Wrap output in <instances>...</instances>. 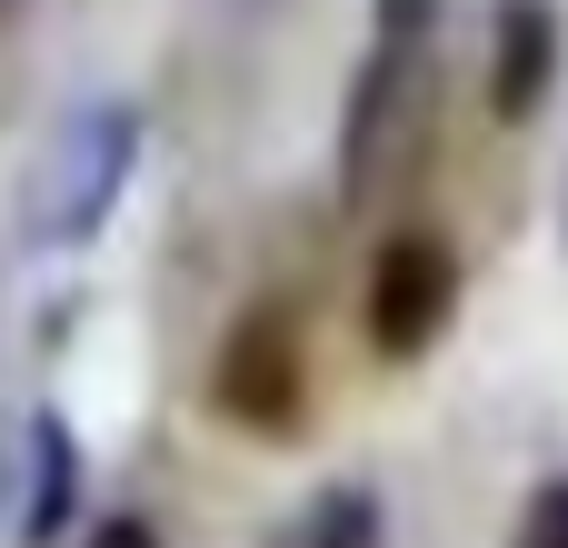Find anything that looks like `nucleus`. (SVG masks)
Instances as JSON below:
<instances>
[{"label": "nucleus", "mask_w": 568, "mask_h": 548, "mask_svg": "<svg viewBox=\"0 0 568 548\" xmlns=\"http://www.w3.org/2000/svg\"><path fill=\"white\" fill-rule=\"evenodd\" d=\"M140 170V110L130 100H80L50 120V140L20 170V240L30 250H80L110 230L120 190Z\"/></svg>", "instance_id": "f257e3e1"}, {"label": "nucleus", "mask_w": 568, "mask_h": 548, "mask_svg": "<svg viewBox=\"0 0 568 548\" xmlns=\"http://www.w3.org/2000/svg\"><path fill=\"white\" fill-rule=\"evenodd\" d=\"M429 20L439 0H379V30H369V60L349 80V110H339V200H369L409 140H419V110H429Z\"/></svg>", "instance_id": "f03ea898"}, {"label": "nucleus", "mask_w": 568, "mask_h": 548, "mask_svg": "<svg viewBox=\"0 0 568 548\" xmlns=\"http://www.w3.org/2000/svg\"><path fill=\"white\" fill-rule=\"evenodd\" d=\"M449 309H459V260H449V240L399 230V240L369 260V300H359L369 349H379V359H419V349L449 329Z\"/></svg>", "instance_id": "7ed1b4c3"}, {"label": "nucleus", "mask_w": 568, "mask_h": 548, "mask_svg": "<svg viewBox=\"0 0 568 548\" xmlns=\"http://www.w3.org/2000/svg\"><path fill=\"white\" fill-rule=\"evenodd\" d=\"M210 409L230 429H260V439H290L300 409H310V359L290 339V319H240L220 339V369H210Z\"/></svg>", "instance_id": "20e7f679"}, {"label": "nucleus", "mask_w": 568, "mask_h": 548, "mask_svg": "<svg viewBox=\"0 0 568 548\" xmlns=\"http://www.w3.org/2000/svg\"><path fill=\"white\" fill-rule=\"evenodd\" d=\"M559 10L549 0H499V30H489V110L519 130L539 120V100L559 90Z\"/></svg>", "instance_id": "39448f33"}, {"label": "nucleus", "mask_w": 568, "mask_h": 548, "mask_svg": "<svg viewBox=\"0 0 568 548\" xmlns=\"http://www.w3.org/2000/svg\"><path fill=\"white\" fill-rule=\"evenodd\" d=\"M70 519H80V439H70L60 409H40L30 419V509H20V539L50 548Z\"/></svg>", "instance_id": "423d86ee"}, {"label": "nucleus", "mask_w": 568, "mask_h": 548, "mask_svg": "<svg viewBox=\"0 0 568 548\" xmlns=\"http://www.w3.org/2000/svg\"><path fill=\"white\" fill-rule=\"evenodd\" d=\"M389 539V519H379V499L359 489V479H339V489H320V499H300L290 519H280V539L270 548H379Z\"/></svg>", "instance_id": "0eeeda50"}, {"label": "nucleus", "mask_w": 568, "mask_h": 548, "mask_svg": "<svg viewBox=\"0 0 568 548\" xmlns=\"http://www.w3.org/2000/svg\"><path fill=\"white\" fill-rule=\"evenodd\" d=\"M519 548H568V479H539L519 509Z\"/></svg>", "instance_id": "6e6552de"}, {"label": "nucleus", "mask_w": 568, "mask_h": 548, "mask_svg": "<svg viewBox=\"0 0 568 548\" xmlns=\"http://www.w3.org/2000/svg\"><path fill=\"white\" fill-rule=\"evenodd\" d=\"M80 548H160V529H150V519H100Z\"/></svg>", "instance_id": "1a4fd4ad"}, {"label": "nucleus", "mask_w": 568, "mask_h": 548, "mask_svg": "<svg viewBox=\"0 0 568 548\" xmlns=\"http://www.w3.org/2000/svg\"><path fill=\"white\" fill-rule=\"evenodd\" d=\"M559 240H568V180H559Z\"/></svg>", "instance_id": "9d476101"}, {"label": "nucleus", "mask_w": 568, "mask_h": 548, "mask_svg": "<svg viewBox=\"0 0 568 548\" xmlns=\"http://www.w3.org/2000/svg\"><path fill=\"white\" fill-rule=\"evenodd\" d=\"M0 10H10V0H0Z\"/></svg>", "instance_id": "9b49d317"}]
</instances>
